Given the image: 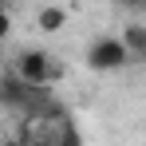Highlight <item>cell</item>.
<instances>
[{
  "label": "cell",
  "instance_id": "cell-1",
  "mask_svg": "<svg viewBox=\"0 0 146 146\" xmlns=\"http://www.w3.org/2000/svg\"><path fill=\"white\" fill-rule=\"evenodd\" d=\"M126 44L122 40H115V36H107V40H95L91 44V51H87V63L95 67V71H115V67H122L126 63Z\"/></svg>",
  "mask_w": 146,
  "mask_h": 146
},
{
  "label": "cell",
  "instance_id": "cell-2",
  "mask_svg": "<svg viewBox=\"0 0 146 146\" xmlns=\"http://www.w3.org/2000/svg\"><path fill=\"white\" fill-rule=\"evenodd\" d=\"M16 71H20V79H24L28 87H40V83H48L51 75V59H48V51H24V55H20V63H16Z\"/></svg>",
  "mask_w": 146,
  "mask_h": 146
},
{
  "label": "cell",
  "instance_id": "cell-3",
  "mask_svg": "<svg viewBox=\"0 0 146 146\" xmlns=\"http://www.w3.org/2000/svg\"><path fill=\"white\" fill-rule=\"evenodd\" d=\"M63 20H67L63 8H44V12H40V28H44V32H59Z\"/></svg>",
  "mask_w": 146,
  "mask_h": 146
},
{
  "label": "cell",
  "instance_id": "cell-4",
  "mask_svg": "<svg viewBox=\"0 0 146 146\" xmlns=\"http://www.w3.org/2000/svg\"><path fill=\"white\" fill-rule=\"evenodd\" d=\"M122 44H126V51H138V55H146V32H142V28H130V32L122 36Z\"/></svg>",
  "mask_w": 146,
  "mask_h": 146
},
{
  "label": "cell",
  "instance_id": "cell-5",
  "mask_svg": "<svg viewBox=\"0 0 146 146\" xmlns=\"http://www.w3.org/2000/svg\"><path fill=\"white\" fill-rule=\"evenodd\" d=\"M55 146H79V134H75V126H63V138Z\"/></svg>",
  "mask_w": 146,
  "mask_h": 146
},
{
  "label": "cell",
  "instance_id": "cell-6",
  "mask_svg": "<svg viewBox=\"0 0 146 146\" xmlns=\"http://www.w3.org/2000/svg\"><path fill=\"white\" fill-rule=\"evenodd\" d=\"M4 36H8V12L0 8V40H4Z\"/></svg>",
  "mask_w": 146,
  "mask_h": 146
},
{
  "label": "cell",
  "instance_id": "cell-7",
  "mask_svg": "<svg viewBox=\"0 0 146 146\" xmlns=\"http://www.w3.org/2000/svg\"><path fill=\"white\" fill-rule=\"evenodd\" d=\"M126 8H146V0H122Z\"/></svg>",
  "mask_w": 146,
  "mask_h": 146
},
{
  "label": "cell",
  "instance_id": "cell-8",
  "mask_svg": "<svg viewBox=\"0 0 146 146\" xmlns=\"http://www.w3.org/2000/svg\"><path fill=\"white\" fill-rule=\"evenodd\" d=\"M0 146H24V142H0Z\"/></svg>",
  "mask_w": 146,
  "mask_h": 146
}]
</instances>
